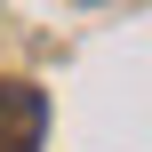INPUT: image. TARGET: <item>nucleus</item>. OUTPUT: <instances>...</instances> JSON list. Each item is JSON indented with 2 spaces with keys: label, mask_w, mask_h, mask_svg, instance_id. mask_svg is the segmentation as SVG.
<instances>
[{
  "label": "nucleus",
  "mask_w": 152,
  "mask_h": 152,
  "mask_svg": "<svg viewBox=\"0 0 152 152\" xmlns=\"http://www.w3.org/2000/svg\"><path fill=\"white\" fill-rule=\"evenodd\" d=\"M40 128H48V96L8 80L0 88V152H40Z\"/></svg>",
  "instance_id": "nucleus-1"
}]
</instances>
